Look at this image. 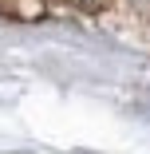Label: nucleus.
I'll return each instance as SVG.
<instances>
[{"mask_svg": "<svg viewBox=\"0 0 150 154\" xmlns=\"http://www.w3.org/2000/svg\"><path fill=\"white\" fill-rule=\"evenodd\" d=\"M142 111H150V99H146V103H142Z\"/></svg>", "mask_w": 150, "mask_h": 154, "instance_id": "f257e3e1", "label": "nucleus"}]
</instances>
